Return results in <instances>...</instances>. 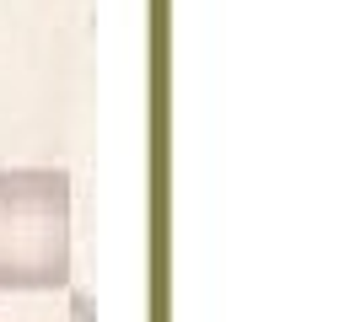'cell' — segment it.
I'll return each instance as SVG.
<instances>
[{
  "label": "cell",
  "instance_id": "6da1fadb",
  "mask_svg": "<svg viewBox=\"0 0 355 322\" xmlns=\"http://www.w3.org/2000/svg\"><path fill=\"white\" fill-rule=\"evenodd\" d=\"M70 204L65 167H0V290L38 296L70 285Z\"/></svg>",
  "mask_w": 355,
  "mask_h": 322
}]
</instances>
